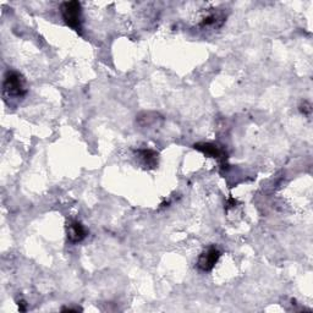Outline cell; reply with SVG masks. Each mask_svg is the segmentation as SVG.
Here are the masks:
<instances>
[{
    "instance_id": "cell-8",
    "label": "cell",
    "mask_w": 313,
    "mask_h": 313,
    "mask_svg": "<svg viewBox=\"0 0 313 313\" xmlns=\"http://www.w3.org/2000/svg\"><path fill=\"white\" fill-rule=\"evenodd\" d=\"M300 111H301L302 114H305V115H310L312 111L311 104H310L309 102H304V103L300 105Z\"/></svg>"
},
{
    "instance_id": "cell-3",
    "label": "cell",
    "mask_w": 313,
    "mask_h": 313,
    "mask_svg": "<svg viewBox=\"0 0 313 313\" xmlns=\"http://www.w3.org/2000/svg\"><path fill=\"white\" fill-rule=\"evenodd\" d=\"M220 256V251L218 250L215 246H210L208 247L207 250L203 251L202 253L200 255L197 260V267L198 269H201L202 272H210L213 268L215 267V264L218 263L219 261Z\"/></svg>"
},
{
    "instance_id": "cell-10",
    "label": "cell",
    "mask_w": 313,
    "mask_h": 313,
    "mask_svg": "<svg viewBox=\"0 0 313 313\" xmlns=\"http://www.w3.org/2000/svg\"><path fill=\"white\" fill-rule=\"evenodd\" d=\"M17 304H19V309H20V311L21 312H25L27 310V304H26V301H24V300H21V301H19L17 302Z\"/></svg>"
},
{
    "instance_id": "cell-6",
    "label": "cell",
    "mask_w": 313,
    "mask_h": 313,
    "mask_svg": "<svg viewBox=\"0 0 313 313\" xmlns=\"http://www.w3.org/2000/svg\"><path fill=\"white\" fill-rule=\"evenodd\" d=\"M137 155L142 159L145 165H147L148 168L155 169L158 165V153H156L155 151L140 150L137 151Z\"/></svg>"
},
{
    "instance_id": "cell-5",
    "label": "cell",
    "mask_w": 313,
    "mask_h": 313,
    "mask_svg": "<svg viewBox=\"0 0 313 313\" xmlns=\"http://www.w3.org/2000/svg\"><path fill=\"white\" fill-rule=\"evenodd\" d=\"M193 148L202 152L203 155H206L207 156H212V158H227V155L224 153V151H222L219 147H217L215 145H212V143H196L193 146Z\"/></svg>"
},
{
    "instance_id": "cell-7",
    "label": "cell",
    "mask_w": 313,
    "mask_h": 313,
    "mask_svg": "<svg viewBox=\"0 0 313 313\" xmlns=\"http://www.w3.org/2000/svg\"><path fill=\"white\" fill-rule=\"evenodd\" d=\"M217 21V17H215V15H209V16L205 17L203 19V21L201 22V26L205 27V26H209V25H213L214 22Z\"/></svg>"
},
{
    "instance_id": "cell-4",
    "label": "cell",
    "mask_w": 313,
    "mask_h": 313,
    "mask_svg": "<svg viewBox=\"0 0 313 313\" xmlns=\"http://www.w3.org/2000/svg\"><path fill=\"white\" fill-rule=\"evenodd\" d=\"M66 234L68 240L73 243H78L83 241L87 236V230L78 220H71L66 225Z\"/></svg>"
},
{
    "instance_id": "cell-2",
    "label": "cell",
    "mask_w": 313,
    "mask_h": 313,
    "mask_svg": "<svg viewBox=\"0 0 313 313\" xmlns=\"http://www.w3.org/2000/svg\"><path fill=\"white\" fill-rule=\"evenodd\" d=\"M61 16L69 27L79 32L82 28V7L78 1H65L60 6Z\"/></svg>"
},
{
    "instance_id": "cell-1",
    "label": "cell",
    "mask_w": 313,
    "mask_h": 313,
    "mask_svg": "<svg viewBox=\"0 0 313 313\" xmlns=\"http://www.w3.org/2000/svg\"><path fill=\"white\" fill-rule=\"evenodd\" d=\"M26 79L17 71H7L2 82V94L5 98H21L26 96Z\"/></svg>"
},
{
    "instance_id": "cell-9",
    "label": "cell",
    "mask_w": 313,
    "mask_h": 313,
    "mask_svg": "<svg viewBox=\"0 0 313 313\" xmlns=\"http://www.w3.org/2000/svg\"><path fill=\"white\" fill-rule=\"evenodd\" d=\"M61 311H64V312H78V311H82V309H79V307H75V309H73V307H64V309H61Z\"/></svg>"
}]
</instances>
